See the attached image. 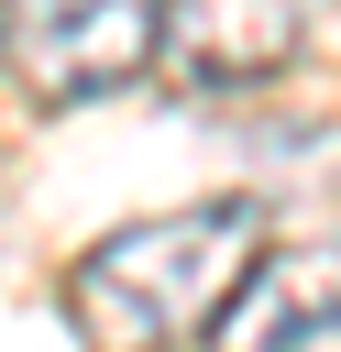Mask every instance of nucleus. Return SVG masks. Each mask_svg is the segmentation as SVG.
<instances>
[{
    "label": "nucleus",
    "mask_w": 341,
    "mask_h": 352,
    "mask_svg": "<svg viewBox=\"0 0 341 352\" xmlns=\"http://www.w3.org/2000/svg\"><path fill=\"white\" fill-rule=\"evenodd\" d=\"M253 253H264L253 198H198V209L121 220L66 264V319H77L88 352H198V330L220 319V297L242 286Z\"/></svg>",
    "instance_id": "f257e3e1"
},
{
    "label": "nucleus",
    "mask_w": 341,
    "mask_h": 352,
    "mask_svg": "<svg viewBox=\"0 0 341 352\" xmlns=\"http://www.w3.org/2000/svg\"><path fill=\"white\" fill-rule=\"evenodd\" d=\"M0 55L33 110H88L154 66V0H0Z\"/></svg>",
    "instance_id": "f03ea898"
},
{
    "label": "nucleus",
    "mask_w": 341,
    "mask_h": 352,
    "mask_svg": "<svg viewBox=\"0 0 341 352\" xmlns=\"http://www.w3.org/2000/svg\"><path fill=\"white\" fill-rule=\"evenodd\" d=\"M308 44V0H154V55L176 88H264Z\"/></svg>",
    "instance_id": "7ed1b4c3"
},
{
    "label": "nucleus",
    "mask_w": 341,
    "mask_h": 352,
    "mask_svg": "<svg viewBox=\"0 0 341 352\" xmlns=\"http://www.w3.org/2000/svg\"><path fill=\"white\" fill-rule=\"evenodd\" d=\"M209 352H319L341 341V231H308L286 253H253L220 319L198 330Z\"/></svg>",
    "instance_id": "20e7f679"
}]
</instances>
